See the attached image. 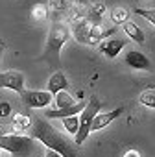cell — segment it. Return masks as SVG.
<instances>
[{
  "instance_id": "8",
  "label": "cell",
  "mask_w": 155,
  "mask_h": 157,
  "mask_svg": "<svg viewBox=\"0 0 155 157\" xmlns=\"http://www.w3.org/2000/svg\"><path fill=\"white\" fill-rule=\"evenodd\" d=\"M126 44H127V39L109 37V39H104V41L100 43L98 50H100V54H104L105 57H109V59H115V57H116V56L122 52V48H126Z\"/></svg>"
},
{
  "instance_id": "28",
  "label": "cell",
  "mask_w": 155,
  "mask_h": 157,
  "mask_svg": "<svg viewBox=\"0 0 155 157\" xmlns=\"http://www.w3.org/2000/svg\"><path fill=\"white\" fill-rule=\"evenodd\" d=\"M0 157H2V155H0Z\"/></svg>"
},
{
  "instance_id": "2",
  "label": "cell",
  "mask_w": 155,
  "mask_h": 157,
  "mask_svg": "<svg viewBox=\"0 0 155 157\" xmlns=\"http://www.w3.org/2000/svg\"><path fill=\"white\" fill-rule=\"evenodd\" d=\"M0 150L9 151L15 157H30L35 151V142L32 137L19 135V133L4 135L0 137Z\"/></svg>"
},
{
  "instance_id": "7",
  "label": "cell",
  "mask_w": 155,
  "mask_h": 157,
  "mask_svg": "<svg viewBox=\"0 0 155 157\" xmlns=\"http://www.w3.org/2000/svg\"><path fill=\"white\" fill-rule=\"evenodd\" d=\"M124 61L129 68L133 70H144V72H153V65L148 59L146 54H142L140 50H127L124 56Z\"/></svg>"
},
{
  "instance_id": "21",
  "label": "cell",
  "mask_w": 155,
  "mask_h": 157,
  "mask_svg": "<svg viewBox=\"0 0 155 157\" xmlns=\"http://www.w3.org/2000/svg\"><path fill=\"white\" fill-rule=\"evenodd\" d=\"M135 13L137 15H140L142 19H146L149 24H153L155 26V8H146V10H135Z\"/></svg>"
},
{
  "instance_id": "15",
  "label": "cell",
  "mask_w": 155,
  "mask_h": 157,
  "mask_svg": "<svg viewBox=\"0 0 155 157\" xmlns=\"http://www.w3.org/2000/svg\"><path fill=\"white\" fill-rule=\"evenodd\" d=\"M138 104L149 107V109H155V87H148L144 89L140 94H138Z\"/></svg>"
},
{
  "instance_id": "11",
  "label": "cell",
  "mask_w": 155,
  "mask_h": 157,
  "mask_svg": "<svg viewBox=\"0 0 155 157\" xmlns=\"http://www.w3.org/2000/svg\"><path fill=\"white\" fill-rule=\"evenodd\" d=\"M85 105H87V102H78L76 105L66 107V109H48V111H44V115H46V118H66V117H74L78 113H81L85 109Z\"/></svg>"
},
{
  "instance_id": "26",
  "label": "cell",
  "mask_w": 155,
  "mask_h": 157,
  "mask_svg": "<svg viewBox=\"0 0 155 157\" xmlns=\"http://www.w3.org/2000/svg\"><path fill=\"white\" fill-rule=\"evenodd\" d=\"M44 157H63V155H59V153H57V151H54V150H46Z\"/></svg>"
},
{
  "instance_id": "3",
  "label": "cell",
  "mask_w": 155,
  "mask_h": 157,
  "mask_svg": "<svg viewBox=\"0 0 155 157\" xmlns=\"http://www.w3.org/2000/svg\"><path fill=\"white\" fill-rule=\"evenodd\" d=\"M70 28L63 22H54L50 32H48V39H46V48H44V54L48 59H55L59 57V52L61 48L66 44V41L70 39Z\"/></svg>"
},
{
  "instance_id": "1",
  "label": "cell",
  "mask_w": 155,
  "mask_h": 157,
  "mask_svg": "<svg viewBox=\"0 0 155 157\" xmlns=\"http://www.w3.org/2000/svg\"><path fill=\"white\" fill-rule=\"evenodd\" d=\"M32 139L43 142L48 150L57 151L63 157H78V146H74L61 131H57L46 118H33L32 120Z\"/></svg>"
},
{
  "instance_id": "19",
  "label": "cell",
  "mask_w": 155,
  "mask_h": 157,
  "mask_svg": "<svg viewBox=\"0 0 155 157\" xmlns=\"http://www.w3.org/2000/svg\"><path fill=\"white\" fill-rule=\"evenodd\" d=\"M61 120H63V128L66 129V133H70V135L76 137L78 129H80V118H78V115L66 117V118H61Z\"/></svg>"
},
{
  "instance_id": "27",
  "label": "cell",
  "mask_w": 155,
  "mask_h": 157,
  "mask_svg": "<svg viewBox=\"0 0 155 157\" xmlns=\"http://www.w3.org/2000/svg\"><path fill=\"white\" fill-rule=\"evenodd\" d=\"M135 2H146V0H135Z\"/></svg>"
},
{
  "instance_id": "22",
  "label": "cell",
  "mask_w": 155,
  "mask_h": 157,
  "mask_svg": "<svg viewBox=\"0 0 155 157\" xmlns=\"http://www.w3.org/2000/svg\"><path fill=\"white\" fill-rule=\"evenodd\" d=\"M11 115V104L9 102H0V117H9Z\"/></svg>"
},
{
  "instance_id": "20",
  "label": "cell",
  "mask_w": 155,
  "mask_h": 157,
  "mask_svg": "<svg viewBox=\"0 0 155 157\" xmlns=\"http://www.w3.org/2000/svg\"><path fill=\"white\" fill-rule=\"evenodd\" d=\"M32 19L37 21V22L46 21V19H48V8H46L44 4H35V6L32 8Z\"/></svg>"
},
{
  "instance_id": "12",
  "label": "cell",
  "mask_w": 155,
  "mask_h": 157,
  "mask_svg": "<svg viewBox=\"0 0 155 157\" xmlns=\"http://www.w3.org/2000/svg\"><path fill=\"white\" fill-rule=\"evenodd\" d=\"M122 28H124V33L127 35V39H131V41H135V43H138V44H144L146 35H144V32L137 26V22L126 21V22L122 24Z\"/></svg>"
},
{
  "instance_id": "24",
  "label": "cell",
  "mask_w": 155,
  "mask_h": 157,
  "mask_svg": "<svg viewBox=\"0 0 155 157\" xmlns=\"http://www.w3.org/2000/svg\"><path fill=\"white\" fill-rule=\"evenodd\" d=\"M15 133V128L13 126H2L0 124V137H4V135H13Z\"/></svg>"
},
{
  "instance_id": "25",
  "label": "cell",
  "mask_w": 155,
  "mask_h": 157,
  "mask_svg": "<svg viewBox=\"0 0 155 157\" xmlns=\"http://www.w3.org/2000/svg\"><path fill=\"white\" fill-rule=\"evenodd\" d=\"M122 157H142L140 155V151L138 150H135V148H131V150H127V151H124V155Z\"/></svg>"
},
{
  "instance_id": "17",
  "label": "cell",
  "mask_w": 155,
  "mask_h": 157,
  "mask_svg": "<svg viewBox=\"0 0 155 157\" xmlns=\"http://www.w3.org/2000/svg\"><path fill=\"white\" fill-rule=\"evenodd\" d=\"M109 17H111V21L115 22V24H124L126 21H129V11H127V8H113L111 10V13H109Z\"/></svg>"
},
{
  "instance_id": "10",
  "label": "cell",
  "mask_w": 155,
  "mask_h": 157,
  "mask_svg": "<svg viewBox=\"0 0 155 157\" xmlns=\"http://www.w3.org/2000/svg\"><path fill=\"white\" fill-rule=\"evenodd\" d=\"M48 93L50 94H57V93H61V91H66V87H68V80H66V76L61 72V70H55L50 78H48Z\"/></svg>"
},
{
  "instance_id": "5",
  "label": "cell",
  "mask_w": 155,
  "mask_h": 157,
  "mask_svg": "<svg viewBox=\"0 0 155 157\" xmlns=\"http://www.w3.org/2000/svg\"><path fill=\"white\" fill-rule=\"evenodd\" d=\"M22 102L30 107V109H43L46 105H50L52 102V94L48 91H22L21 93Z\"/></svg>"
},
{
  "instance_id": "13",
  "label": "cell",
  "mask_w": 155,
  "mask_h": 157,
  "mask_svg": "<svg viewBox=\"0 0 155 157\" xmlns=\"http://www.w3.org/2000/svg\"><path fill=\"white\" fill-rule=\"evenodd\" d=\"M115 33V28H105L102 26L100 22L98 24H91V32H89V41L91 44H96L98 41H104V39H109V35Z\"/></svg>"
},
{
  "instance_id": "4",
  "label": "cell",
  "mask_w": 155,
  "mask_h": 157,
  "mask_svg": "<svg viewBox=\"0 0 155 157\" xmlns=\"http://www.w3.org/2000/svg\"><path fill=\"white\" fill-rule=\"evenodd\" d=\"M100 109H102V102L96 96H93L91 100H87L85 109L80 113V129H78V133H76V144L78 146L87 140V137L91 133V124H93L94 117L100 113Z\"/></svg>"
},
{
  "instance_id": "9",
  "label": "cell",
  "mask_w": 155,
  "mask_h": 157,
  "mask_svg": "<svg viewBox=\"0 0 155 157\" xmlns=\"http://www.w3.org/2000/svg\"><path fill=\"white\" fill-rule=\"evenodd\" d=\"M122 113H124V107H116V109H113V111H109V113H98V115L94 117L93 124H91V133H93V131H100L102 128H107V126H109L113 120H116Z\"/></svg>"
},
{
  "instance_id": "14",
  "label": "cell",
  "mask_w": 155,
  "mask_h": 157,
  "mask_svg": "<svg viewBox=\"0 0 155 157\" xmlns=\"http://www.w3.org/2000/svg\"><path fill=\"white\" fill-rule=\"evenodd\" d=\"M105 11H107V6H105L104 2H94V4L87 10V19L93 21V24H98V22L102 21V17L105 15Z\"/></svg>"
},
{
  "instance_id": "18",
  "label": "cell",
  "mask_w": 155,
  "mask_h": 157,
  "mask_svg": "<svg viewBox=\"0 0 155 157\" xmlns=\"http://www.w3.org/2000/svg\"><path fill=\"white\" fill-rule=\"evenodd\" d=\"M13 128L15 129H30L32 128V117H28V115H24V113H17L15 117H13Z\"/></svg>"
},
{
  "instance_id": "6",
  "label": "cell",
  "mask_w": 155,
  "mask_h": 157,
  "mask_svg": "<svg viewBox=\"0 0 155 157\" xmlns=\"http://www.w3.org/2000/svg\"><path fill=\"white\" fill-rule=\"evenodd\" d=\"M0 89H9L21 94L24 91V74L19 70L0 72Z\"/></svg>"
},
{
  "instance_id": "16",
  "label": "cell",
  "mask_w": 155,
  "mask_h": 157,
  "mask_svg": "<svg viewBox=\"0 0 155 157\" xmlns=\"http://www.w3.org/2000/svg\"><path fill=\"white\" fill-rule=\"evenodd\" d=\"M54 100H55V105H57V109H66V107H72V105H76V102H74L72 94H68L66 91H61V93H57V94L54 96Z\"/></svg>"
},
{
  "instance_id": "23",
  "label": "cell",
  "mask_w": 155,
  "mask_h": 157,
  "mask_svg": "<svg viewBox=\"0 0 155 157\" xmlns=\"http://www.w3.org/2000/svg\"><path fill=\"white\" fill-rule=\"evenodd\" d=\"M52 8H54V11L61 13V11L66 10V2H65V0H52Z\"/></svg>"
}]
</instances>
